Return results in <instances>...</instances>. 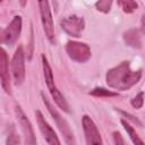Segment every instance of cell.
<instances>
[{
  "instance_id": "7",
  "label": "cell",
  "mask_w": 145,
  "mask_h": 145,
  "mask_svg": "<svg viewBox=\"0 0 145 145\" xmlns=\"http://www.w3.org/2000/svg\"><path fill=\"white\" fill-rule=\"evenodd\" d=\"M22 17L20 16H15L11 22L9 23V25L2 31L1 34V43L11 46L17 39L20 35L22 32Z\"/></svg>"
},
{
  "instance_id": "17",
  "label": "cell",
  "mask_w": 145,
  "mask_h": 145,
  "mask_svg": "<svg viewBox=\"0 0 145 145\" xmlns=\"http://www.w3.org/2000/svg\"><path fill=\"white\" fill-rule=\"evenodd\" d=\"M6 145H20V139H19V136L17 135L15 128H11L8 136H7V139H6Z\"/></svg>"
},
{
  "instance_id": "9",
  "label": "cell",
  "mask_w": 145,
  "mask_h": 145,
  "mask_svg": "<svg viewBox=\"0 0 145 145\" xmlns=\"http://www.w3.org/2000/svg\"><path fill=\"white\" fill-rule=\"evenodd\" d=\"M15 111H16V116H17L18 122H19V125H20V127H22L23 134H24V136H25L26 145H36V138H35L34 129H33V127H32L31 121L27 119L26 114L24 113V111L22 110V108H20L19 105L16 106Z\"/></svg>"
},
{
  "instance_id": "18",
  "label": "cell",
  "mask_w": 145,
  "mask_h": 145,
  "mask_svg": "<svg viewBox=\"0 0 145 145\" xmlns=\"http://www.w3.org/2000/svg\"><path fill=\"white\" fill-rule=\"evenodd\" d=\"M111 6H112V1L111 0H100L97 2H95V8L101 11V12H109L110 9H111Z\"/></svg>"
},
{
  "instance_id": "22",
  "label": "cell",
  "mask_w": 145,
  "mask_h": 145,
  "mask_svg": "<svg viewBox=\"0 0 145 145\" xmlns=\"http://www.w3.org/2000/svg\"><path fill=\"white\" fill-rule=\"evenodd\" d=\"M140 31L143 34H145V15H143L140 19Z\"/></svg>"
},
{
  "instance_id": "6",
  "label": "cell",
  "mask_w": 145,
  "mask_h": 145,
  "mask_svg": "<svg viewBox=\"0 0 145 145\" xmlns=\"http://www.w3.org/2000/svg\"><path fill=\"white\" fill-rule=\"evenodd\" d=\"M82 125H83V130L85 134V139L87 145H103L101 134L91 117H88L87 114H84L82 118Z\"/></svg>"
},
{
  "instance_id": "8",
  "label": "cell",
  "mask_w": 145,
  "mask_h": 145,
  "mask_svg": "<svg viewBox=\"0 0 145 145\" xmlns=\"http://www.w3.org/2000/svg\"><path fill=\"white\" fill-rule=\"evenodd\" d=\"M61 28L70 36L72 37H79L82 32L85 28V22L83 17L76 16V15H71L68 17H65L61 22H60Z\"/></svg>"
},
{
  "instance_id": "20",
  "label": "cell",
  "mask_w": 145,
  "mask_h": 145,
  "mask_svg": "<svg viewBox=\"0 0 145 145\" xmlns=\"http://www.w3.org/2000/svg\"><path fill=\"white\" fill-rule=\"evenodd\" d=\"M112 136H113V140H114V144L116 145H125L123 139H122L121 135L118 131H113L112 133Z\"/></svg>"
},
{
  "instance_id": "15",
  "label": "cell",
  "mask_w": 145,
  "mask_h": 145,
  "mask_svg": "<svg viewBox=\"0 0 145 145\" xmlns=\"http://www.w3.org/2000/svg\"><path fill=\"white\" fill-rule=\"evenodd\" d=\"M89 95L96 96V97H111V96H118V93L109 91L103 87H95L89 92Z\"/></svg>"
},
{
  "instance_id": "14",
  "label": "cell",
  "mask_w": 145,
  "mask_h": 145,
  "mask_svg": "<svg viewBox=\"0 0 145 145\" xmlns=\"http://www.w3.org/2000/svg\"><path fill=\"white\" fill-rule=\"evenodd\" d=\"M121 125L123 126L125 130L127 131V134H128V136H129V138L131 139V142H133L134 145H145L144 142L140 139V137H139V136L137 135V133L135 131V129H134L126 120H121Z\"/></svg>"
},
{
  "instance_id": "2",
  "label": "cell",
  "mask_w": 145,
  "mask_h": 145,
  "mask_svg": "<svg viewBox=\"0 0 145 145\" xmlns=\"http://www.w3.org/2000/svg\"><path fill=\"white\" fill-rule=\"evenodd\" d=\"M41 95H42L44 105L46 106L49 113L52 116V118L54 119V121H56V123H57V126H58V128H59V130H60V133L62 134L66 144H67V145H76V140H75V137H74V133H72V130H71L69 123L61 117V114L57 111V109L53 108V105L49 102V100L44 96V94L42 93Z\"/></svg>"
},
{
  "instance_id": "21",
  "label": "cell",
  "mask_w": 145,
  "mask_h": 145,
  "mask_svg": "<svg viewBox=\"0 0 145 145\" xmlns=\"http://www.w3.org/2000/svg\"><path fill=\"white\" fill-rule=\"evenodd\" d=\"M120 111V113H122L125 117H127L129 120H131L133 122H135V123H137V125H139V126H142V123H140V121L136 118V117H134V116H131L130 113H128V112H125V111H121V110H119Z\"/></svg>"
},
{
  "instance_id": "13",
  "label": "cell",
  "mask_w": 145,
  "mask_h": 145,
  "mask_svg": "<svg viewBox=\"0 0 145 145\" xmlns=\"http://www.w3.org/2000/svg\"><path fill=\"white\" fill-rule=\"evenodd\" d=\"M123 41L126 42V44H128L131 48L139 49L142 46V40H140L139 32L135 28L128 29L127 32L123 33Z\"/></svg>"
},
{
  "instance_id": "1",
  "label": "cell",
  "mask_w": 145,
  "mask_h": 145,
  "mask_svg": "<svg viewBox=\"0 0 145 145\" xmlns=\"http://www.w3.org/2000/svg\"><path fill=\"white\" fill-rule=\"evenodd\" d=\"M129 63V61H123L106 71L105 80L111 88L118 91H127L139 82L142 71L133 70Z\"/></svg>"
},
{
  "instance_id": "16",
  "label": "cell",
  "mask_w": 145,
  "mask_h": 145,
  "mask_svg": "<svg viewBox=\"0 0 145 145\" xmlns=\"http://www.w3.org/2000/svg\"><path fill=\"white\" fill-rule=\"evenodd\" d=\"M118 5L122 8V10L127 14H131L136 8H137V2L133 0H123V1H118Z\"/></svg>"
},
{
  "instance_id": "5",
  "label": "cell",
  "mask_w": 145,
  "mask_h": 145,
  "mask_svg": "<svg viewBox=\"0 0 145 145\" xmlns=\"http://www.w3.org/2000/svg\"><path fill=\"white\" fill-rule=\"evenodd\" d=\"M39 8H40L41 22H42V26H43V31L45 33V36L51 44H54V42H56L54 26H53V19H52V15H51L50 5L48 1H40Z\"/></svg>"
},
{
  "instance_id": "12",
  "label": "cell",
  "mask_w": 145,
  "mask_h": 145,
  "mask_svg": "<svg viewBox=\"0 0 145 145\" xmlns=\"http://www.w3.org/2000/svg\"><path fill=\"white\" fill-rule=\"evenodd\" d=\"M42 59V67H43V75H44V79H45V83H46V86L49 88V92L52 93L54 91L58 89V87L56 86L54 84V78H53V72H52V69L49 65V61L45 57V54H42L41 57Z\"/></svg>"
},
{
  "instance_id": "4",
  "label": "cell",
  "mask_w": 145,
  "mask_h": 145,
  "mask_svg": "<svg viewBox=\"0 0 145 145\" xmlns=\"http://www.w3.org/2000/svg\"><path fill=\"white\" fill-rule=\"evenodd\" d=\"M66 52L71 60L79 63L86 62L92 54L91 49L86 43L77 41H69L66 44Z\"/></svg>"
},
{
  "instance_id": "10",
  "label": "cell",
  "mask_w": 145,
  "mask_h": 145,
  "mask_svg": "<svg viewBox=\"0 0 145 145\" xmlns=\"http://www.w3.org/2000/svg\"><path fill=\"white\" fill-rule=\"evenodd\" d=\"M35 117L37 120V125L40 127V130L44 137V139L48 142L49 145H61L56 131L52 129V127L49 125V122L45 120L44 116L42 114V112L40 110L35 111Z\"/></svg>"
},
{
  "instance_id": "19",
  "label": "cell",
  "mask_w": 145,
  "mask_h": 145,
  "mask_svg": "<svg viewBox=\"0 0 145 145\" xmlns=\"http://www.w3.org/2000/svg\"><path fill=\"white\" fill-rule=\"evenodd\" d=\"M133 108L135 109H140L144 104V93L143 92H139L138 94H136V96H134L130 101Z\"/></svg>"
},
{
  "instance_id": "11",
  "label": "cell",
  "mask_w": 145,
  "mask_h": 145,
  "mask_svg": "<svg viewBox=\"0 0 145 145\" xmlns=\"http://www.w3.org/2000/svg\"><path fill=\"white\" fill-rule=\"evenodd\" d=\"M0 78H1V87L7 94H11L10 86V76H9V61L6 51L1 48L0 50Z\"/></svg>"
},
{
  "instance_id": "3",
  "label": "cell",
  "mask_w": 145,
  "mask_h": 145,
  "mask_svg": "<svg viewBox=\"0 0 145 145\" xmlns=\"http://www.w3.org/2000/svg\"><path fill=\"white\" fill-rule=\"evenodd\" d=\"M11 75L14 84L20 86L25 80V54L23 46L19 45L15 51V54L11 60Z\"/></svg>"
}]
</instances>
